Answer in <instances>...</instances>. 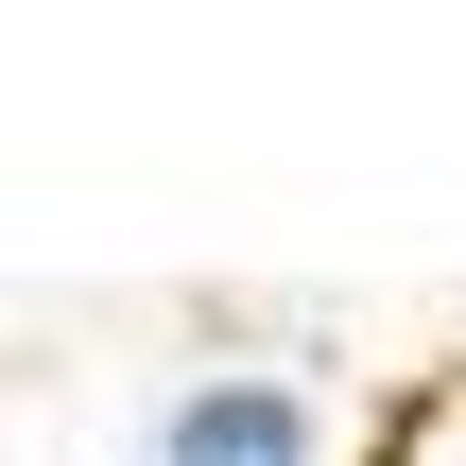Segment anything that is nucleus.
<instances>
[{
  "label": "nucleus",
  "instance_id": "f257e3e1",
  "mask_svg": "<svg viewBox=\"0 0 466 466\" xmlns=\"http://www.w3.org/2000/svg\"><path fill=\"white\" fill-rule=\"evenodd\" d=\"M121 466H329V398L277 380V363H208V380L156 398V432Z\"/></svg>",
  "mask_w": 466,
  "mask_h": 466
}]
</instances>
